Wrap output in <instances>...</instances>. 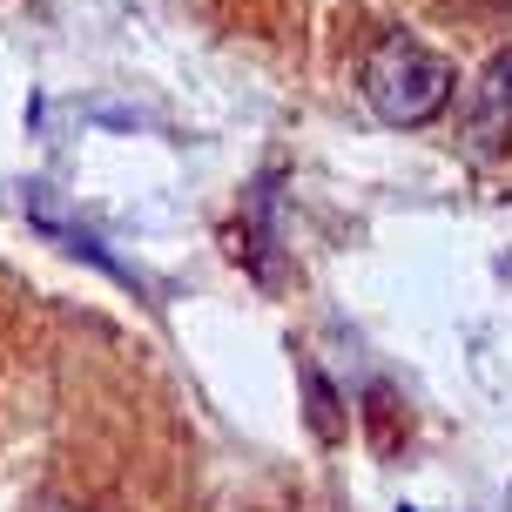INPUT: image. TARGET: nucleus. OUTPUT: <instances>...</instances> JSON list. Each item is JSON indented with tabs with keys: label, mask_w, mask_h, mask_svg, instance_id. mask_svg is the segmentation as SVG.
I'll return each mask as SVG.
<instances>
[{
	"label": "nucleus",
	"mask_w": 512,
	"mask_h": 512,
	"mask_svg": "<svg viewBox=\"0 0 512 512\" xmlns=\"http://www.w3.org/2000/svg\"><path fill=\"white\" fill-rule=\"evenodd\" d=\"M452 61L445 54H432L418 34H384L378 48L364 54L358 68V88L364 102H371V115H378L384 128H425L438 122L445 108H452Z\"/></svg>",
	"instance_id": "obj_1"
},
{
	"label": "nucleus",
	"mask_w": 512,
	"mask_h": 512,
	"mask_svg": "<svg viewBox=\"0 0 512 512\" xmlns=\"http://www.w3.org/2000/svg\"><path fill=\"white\" fill-rule=\"evenodd\" d=\"M459 135L472 155H506L512 149V48H499L472 75V95H465Z\"/></svg>",
	"instance_id": "obj_2"
},
{
	"label": "nucleus",
	"mask_w": 512,
	"mask_h": 512,
	"mask_svg": "<svg viewBox=\"0 0 512 512\" xmlns=\"http://www.w3.org/2000/svg\"><path fill=\"white\" fill-rule=\"evenodd\" d=\"M21 209H27V223H41V230H48V236H61L68 250L95 256L102 270H122V263H115V256H108L102 243H95V230H88V223H75V209L61 203V196H54L48 182H27V189H21Z\"/></svg>",
	"instance_id": "obj_3"
},
{
	"label": "nucleus",
	"mask_w": 512,
	"mask_h": 512,
	"mask_svg": "<svg viewBox=\"0 0 512 512\" xmlns=\"http://www.w3.org/2000/svg\"><path fill=\"white\" fill-rule=\"evenodd\" d=\"M304 384H310V425H317V438H344V425H337V391L324 384L317 364H304Z\"/></svg>",
	"instance_id": "obj_4"
},
{
	"label": "nucleus",
	"mask_w": 512,
	"mask_h": 512,
	"mask_svg": "<svg viewBox=\"0 0 512 512\" xmlns=\"http://www.w3.org/2000/svg\"><path fill=\"white\" fill-rule=\"evenodd\" d=\"M34 512H68V506H34Z\"/></svg>",
	"instance_id": "obj_5"
}]
</instances>
